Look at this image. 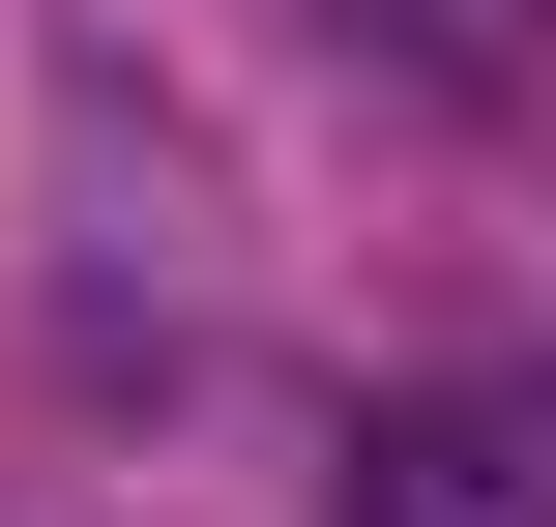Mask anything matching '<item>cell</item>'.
<instances>
[{"mask_svg": "<svg viewBox=\"0 0 556 527\" xmlns=\"http://www.w3.org/2000/svg\"><path fill=\"white\" fill-rule=\"evenodd\" d=\"M352 527H556V352H440L352 411Z\"/></svg>", "mask_w": 556, "mask_h": 527, "instance_id": "6da1fadb", "label": "cell"}, {"mask_svg": "<svg viewBox=\"0 0 556 527\" xmlns=\"http://www.w3.org/2000/svg\"><path fill=\"white\" fill-rule=\"evenodd\" d=\"M323 29H352V59H440V88H528L556 59V0H323Z\"/></svg>", "mask_w": 556, "mask_h": 527, "instance_id": "7a4b0ae2", "label": "cell"}]
</instances>
